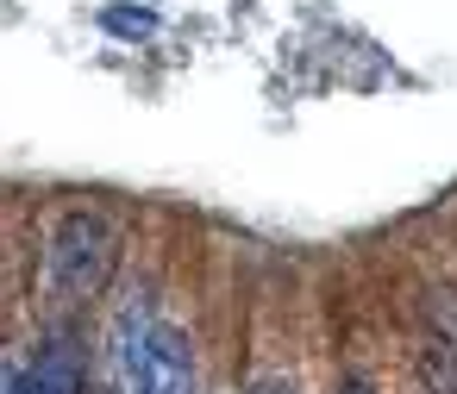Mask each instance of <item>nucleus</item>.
<instances>
[{
    "mask_svg": "<svg viewBox=\"0 0 457 394\" xmlns=\"http://www.w3.org/2000/svg\"><path fill=\"white\" fill-rule=\"evenodd\" d=\"M113 369L126 394H195V344L151 300H126L113 319Z\"/></svg>",
    "mask_w": 457,
    "mask_h": 394,
    "instance_id": "nucleus-1",
    "label": "nucleus"
},
{
    "mask_svg": "<svg viewBox=\"0 0 457 394\" xmlns=\"http://www.w3.org/2000/svg\"><path fill=\"white\" fill-rule=\"evenodd\" d=\"M113 257H120V232H113L101 213H70V219H57L51 250H45V288H51V300L76 307V300L101 294L107 275H113Z\"/></svg>",
    "mask_w": 457,
    "mask_h": 394,
    "instance_id": "nucleus-2",
    "label": "nucleus"
},
{
    "mask_svg": "<svg viewBox=\"0 0 457 394\" xmlns=\"http://www.w3.org/2000/svg\"><path fill=\"white\" fill-rule=\"evenodd\" d=\"M7 394H76V363H70L63 350H51V357H38L32 369H20V375L7 382Z\"/></svg>",
    "mask_w": 457,
    "mask_h": 394,
    "instance_id": "nucleus-3",
    "label": "nucleus"
},
{
    "mask_svg": "<svg viewBox=\"0 0 457 394\" xmlns=\"http://www.w3.org/2000/svg\"><path fill=\"white\" fill-rule=\"evenodd\" d=\"M101 20H107V32H120V38H145V32L157 26L151 13H132V7H107Z\"/></svg>",
    "mask_w": 457,
    "mask_h": 394,
    "instance_id": "nucleus-4",
    "label": "nucleus"
},
{
    "mask_svg": "<svg viewBox=\"0 0 457 394\" xmlns=\"http://www.w3.org/2000/svg\"><path fill=\"white\" fill-rule=\"evenodd\" d=\"M0 394H7V388H0Z\"/></svg>",
    "mask_w": 457,
    "mask_h": 394,
    "instance_id": "nucleus-5",
    "label": "nucleus"
},
{
    "mask_svg": "<svg viewBox=\"0 0 457 394\" xmlns=\"http://www.w3.org/2000/svg\"><path fill=\"white\" fill-rule=\"evenodd\" d=\"M101 394H107V388H101Z\"/></svg>",
    "mask_w": 457,
    "mask_h": 394,
    "instance_id": "nucleus-6",
    "label": "nucleus"
}]
</instances>
